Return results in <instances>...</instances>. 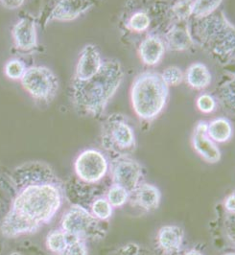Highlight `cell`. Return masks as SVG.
Returning a JSON list of instances; mask_svg holds the SVG:
<instances>
[{
    "label": "cell",
    "instance_id": "1",
    "mask_svg": "<svg viewBox=\"0 0 235 255\" xmlns=\"http://www.w3.org/2000/svg\"><path fill=\"white\" fill-rule=\"evenodd\" d=\"M16 172L19 192L1 228L10 237L32 232L49 222L63 202L60 181L49 167L27 163Z\"/></svg>",
    "mask_w": 235,
    "mask_h": 255
},
{
    "label": "cell",
    "instance_id": "2",
    "mask_svg": "<svg viewBox=\"0 0 235 255\" xmlns=\"http://www.w3.org/2000/svg\"><path fill=\"white\" fill-rule=\"evenodd\" d=\"M123 79L124 69L121 63L118 60H108L88 82L70 88L72 104L79 115L93 118L103 115Z\"/></svg>",
    "mask_w": 235,
    "mask_h": 255
},
{
    "label": "cell",
    "instance_id": "3",
    "mask_svg": "<svg viewBox=\"0 0 235 255\" xmlns=\"http://www.w3.org/2000/svg\"><path fill=\"white\" fill-rule=\"evenodd\" d=\"M190 33L197 43L217 63L228 64L235 59V27L224 13H213L189 22Z\"/></svg>",
    "mask_w": 235,
    "mask_h": 255
},
{
    "label": "cell",
    "instance_id": "4",
    "mask_svg": "<svg viewBox=\"0 0 235 255\" xmlns=\"http://www.w3.org/2000/svg\"><path fill=\"white\" fill-rule=\"evenodd\" d=\"M169 7L161 2H127L119 22L122 38L138 45L147 36L162 31L169 18Z\"/></svg>",
    "mask_w": 235,
    "mask_h": 255
},
{
    "label": "cell",
    "instance_id": "5",
    "mask_svg": "<svg viewBox=\"0 0 235 255\" xmlns=\"http://www.w3.org/2000/svg\"><path fill=\"white\" fill-rule=\"evenodd\" d=\"M169 97V87L157 71L147 70L139 73L131 84V108L137 118L152 122L164 110Z\"/></svg>",
    "mask_w": 235,
    "mask_h": 255
},
{
    "label": "cell",
    "instance_id": "6",
    "mask_svg": "<svg viewBox=\"0 0 235 255\" xmlns=\"http://www.w3.org/2000/svg\"><path fill=\"white\" fill-rule=\"evenodd\" d=\"M101 143L114 157L130 155L135 149V134L128 118L121 114L109 115L102 124Z\"/></svg>",
    "mask_w": 235,
    "mask_h": 255
},
{
    "label": "cell",
    "instance_id": "7",
    "mask_svg": "<svg viewBox=\"0 0 235 255\" xmlns=\"http://www.w3.org/2000/svg\"><path fill=\"white\" fill-rule=\"evenodd\" d=\"M20 81L23 89L38 102H51L59 90L58 78L45 66L26 68Z\"/></svg>",
    "mask_w": 235,
    "mask_h": 255
},
{
    "label": "cell",
    "instance_id": "8",
    "mask_svg": "<svg viewBox=\"0 0 235 255\" xmlns=\"http://www.w3.org/2000/svg\"><path fill=\"white\" fill-rule=\"evenodd\" d=\"M75 174L87 184L100 183L110 172V162L104 153L95 149H87L79 154L74 163Z\"/></svg>",
    "mask_w": 235,
    "mask_h": 255
},
{
    "label": "cell",
    "instance_id": "9",
    "mask_svg": "<svg viewBox=\"0 0 235 255\" xmlns=\"http://www.w3.org/2000/svg\"><path fill=\"white\" fill-rule=\"evenodd\" d=\"M110 172L113 185L122 187L129 195L141 184L143 178L142 167L130 155L113 157L110 163Z\"/></svg>",
    "mask_w": 235,
    "mask_h": 255
},
{
    "label": "cell",
    "instance_id": "10",
    "mask_svg": "<svg viewBox=\"0 0 235 255\" xmlns=\"http://www.w3.org/2000/svg\"><path fill=\"white\" fill-rule=\"evenodd\" d=\"M97 225L96 218L86 207L73 204L62 220V228L66 234L83 237L87 235L93 226Z\"/></svg>",
    "mask_w": 235,
    "mask_h": 255
},
{
    "label": "cell",
    "instance_id": "11",
    "mask_svg": "<svg viewBox=\"0 0 235 255\" xmlns=\"http://www.w3.org/2000/svg\"><path fill=\"white\" fill-rule=\"evenodd\" d=\"M189 22V20H168L162 31L166 49L170 51H186L195 44L191 37Z\"/></svg>",
    "mask_w": 235,
    "mask_h": 255
},
{
    "label": "cell",
    "instance_id": "12",
    "mask_svg": "<svg viewBox=\"0 0 235 255\" xmlns=\"http://www.w3.org/2000/svg\"><path fill=\"white\" fill-rule=\"evenodd\" d=\"M103 62L97 46L93 44L86 45L80 54L71 88L78 87L92 79L98 72Z\"/></svg>",
    "mask_w": 235,
    "mask_h": 255
},
{
    "label": "cell",
    "instance_id": "13",
    "mask_svg": "<svg viewBox=\"0 0 235 255\" xmlns=\"http://www.w3.org/2000/svg\"><path fill=\"white\" fill-rule=\"evenodd\" d=\"M208 122H198L192 132L191 142L196 152L209 163H217L221 159V152L214 141L211 140L207 131Z\"/></svg>",
    "mask_w": 235,
    "mask_h": 255
},
{
    "label": "cell",
    "instance_id": "14",
    "mask_svg": "<svg viewBox=\"0 0 235 255\" xmlns=\"http://www.w3.org/2000/svg\"><path fill=\"white\" fill-rule=\"evenodd\" d=\"M162 31L147 36L137 45V55L141 63L147 66H156L159 64L167 50Z\"/></svg>",
    "mask_w": 235,
    "mask_h": 255
},
{
    "label": "cell",
    "instance_id": "15",
    "mask_svg": "<svg viewBox=\"0 0 235 255\" xmlns=\"http://www.w3.org/2000/svg\"><path fill=\"white\" fill-rule=\"evenodd\" d=\"M13 42L20 51L35 49L38 44V36L35 19L32 17L21 18L13 29Z\"/></svg>",
    "mask_w": 235,
    "mask_h": 255
},
{
    "label": "cell",
    "instance_id": "16",
    "mask_svg": "<svg viewBox=\"0 0 235 255\" xmlns=\"http://www.w3.org/2000/svg\"><path fill=\"white\" fill-rule=\"evenodd\" d=\"M94 3L92 1L65 0L58 2L53 8L48 20L70 21L78 18L83 13L89 12Z\"/></svg>",
    "mask_w": 235,
    "mask_h": 255
},
{
    "label": "cell",
    "instance_id": "17",
    "mask_svg": "<svg viewBox=\"0 0 235 255\" xmlns=\"http://www.w3.org/2000/svg\"><path fill=\"white\" fill-rule=\"evenodd\" d=\"M183 237V230L179 227H163L157 234V247L165 255H176L181 249Z\"/></svg>",
    "mask_w": 235,
    "mask_h": 255
},
{
    "label": "cell",
    "instance_id": "18",
    "mask_svg": "<svg viewBox=\"0 0 235 255\" xmlns=\"http://www.w3.org/2000/svg\"><path fill=\"white\" fill-rule=\"evenodd\" d=\"M130 196L131 203L146 211L157 209L160 202V192L149 183H141Z\"/></svg>",
    "mask_w": 235,
    "mask_h": 255
},
{
    "label": "cell",
    "instance_id": "19",
    "mask_svg": "<svg viewBox=\"0 0 235 255\" xmlns=\"http://www.w3.org/2000/svg\"><path fill=\"white\" fill-rule=\"evenodd\" d=\"M184 80L188 87L196 90L209 88L212 81V75L208 66L202 63L190 64L184 74Z\"/></svg>",
    "mask_w": 235,
    "mask_h": 255
},
{
    "label": "cell",
    "instance_id": "20",
    "mask_svg": "<svg viewBox=\"0 0 235 255\" xmlns=\"http://www.w3.org/2000/svg\"><path fill=\"white\" fill-rule=\"evenodd\" d=\"M207 131L211 140L225 143L233 137L234 128L228 118L217 117L208 122Z\"/></svg>",
    "mask_w": 235,
    "mask_h": 255
},
{
    "label": "cell",
    "instance_id": "21",
    "mask_svg": "<svg viewBox=\"0 0 235 255\" xmlns=\"http://www.w3.org/2000/svg\"><path fill=\"white\" fill-rule=\"evenodd\" d=\"M218 99L223 107L231 114L235 113V80L232 78L219 87Z\"/></svg>",
    "mask_w": 235,
    "mask_h": 255
},
{
    "label": "cell",
    "instance_id": "22",
    "mask_svg": "<svg viewBox=\"0 0 235 255\" xmlns=\"http://www.w3.org/2000/svg\"><path fill=\"white\" fill-rule=\"evenodd\" d=\"M194 1H177L170 5L168 17L175 20H189L192 16Z\"/></svg>",
    "mask_w": 235,
    "mask_h": 255
},
{
    "label": "cell",
    "instance_id": "23",
    "mask_svg": "<svg viewBox=\"0 0 235 255\" xmlns=\"http://www.w3.org/2000/svg\"><path fill=\"white\" fill-rule=\"evenodd\" d=\"M221 4L222 1H194L191 18L201 19L209 16L210 14L215 13Z\"/></svg>",
    "mask_w": 235,
    "mask_h": 255
},
{
    "label": "cell",
    "instance_id": "24",
    "mask_svg": "<svg viewBox=\"0 0 235 255\" xmlns=\"http://www.w3.org/2000/svg\"><path fill=\"white\" fill-rule=\"evenodd\" d=\"M67 244H68V236L64 231L56 230V231L50 232V234L47 236V239H46L47 248L53 253H57V254L63 253Z\"/></svg>",
    "mask_w": 235,
    "mask_h": 255
},
{
    "label": "cell",
    "instance_id": "25",
    "mask_svg": "<svg viewBox=\"0 0 235 255\" xmlns=\"http://www.w3.org/2000/svg\"><path fill=\"white\" fill-rule=\"evenodd\" d=\"M92 215L100 220H108L113 214V206L108 202L106 197H99L94 200L91 205Z\"/></svg>",
    "mask_w": 235,
    "mask_h": 255
},
{
    "label": "cell",
    "instance_id": "26",
    "mask_svg": "<svg viewBox=\"0 0 235 255\" xmlns=\"http://www.w3.org/2000/svg\"><path fill=\"white\" fill-rule=\"evenodd\" d=\"M129 197V193L118 185H112L106 193V198L113 207H119L126 204Z\"/></svg>",
    "mask_w": 235,
    "mask_h": 255
},
{
    "label": "cell",
    "instance_id": "27",
    "mask_svg": "<svg viewBox=\"0 0 235 255\" xmlns=\"http://www.w3.org/2000/svg\"><path fill=\"white\" fill-rule=\"evenodd\" d=\"M161 74V77L165 84L168 87H177L180 86L184 80V74L183 70L178 66H168L165 68Z\"/></svg>",
    "mask_w": 235,
    "mask_h": 255
},
{
    "label": "cell",
    "instance_id": "28",
    "mask_svg": "<svg viewBox=\"0 0 235 255\" xmlns=\"http://www.w3.org/2000/svg\"><path fill=\"white\" fill-rule=\"evenodd\" d=\"M68 244L66 246L65 251L61 253V255H88V250L85 245V243L82 242V240L75 237L68 235Z\"/></svg>",
    "mask_w": 235,
    "mask_h": 255
},
{
    "label": "cell",
    "instance_id": "29",
    "mask_svg": "<svg viewBox=\"0 0 235 255\" xmlns=\"http://www.w3.org/2000/svg\"><path fill=\"white\" fill-rule=\"evenodd\" d=\"M197 109L203 114H211L215 111L217 103L215 98L209 93H203L199 95L196 101Z\"/></svg>",
    "mask_w": 235,
    "mask_h": 255
},
{
    "label": "cell",
    "instance_id": "30",
    "mask_svg": "<svg viewBox=\"0 0 235 255\" xmlns=\"http://www.w3.org/2000/svg\"><path fill=\"white\" fill-rule=\"evenodd\" d=\"M26 71L25 64L19 60H12L5 66V73L12 80H20Z\"/></svg>",
    "mask_w": 235,
    "mask_h": 255
},
{
    "label": "cell",
    "instance_id": "31",
    "mask_svg": "<svg viewBox=\"0 0 235 255\" xmlns=\"http://www.w3.org/2000/svg\"><path fill=\"white\" fill-rule=\"evenodd\" d=\"M225 207H226V209H227L230 213H232V214H234V213H235V194H234V193H233V194H231V195L226 199V202H225Z\"/></svg>",
    "mask_w": 235,
    "mask_h": 255
},
{
    "label": "cell",
    "instance_id": "32",
    "mask_svg": "<svg viewBox=\"0 0 235 255\" xmlns=\"http://www.w3.org/2000/svg\"><path fill=\"white\" fill-rule=\"evenodd\" d=\"M2 4L9 9H14L21 6L23 4V1H2Z\"/></svg>",
    "mask_w": 235,
    "mask_h": 255
},
{
    "label": "cell",
    "instance_id": "33",
    "mask_svg": "<svg viewBox=\"0 0 235 255\" xmlns=\"http://www.w3.org/2000/svg\"><path fill=\"white\" fill-rule=\"evenodd\" d=\"M185 255H202L199 252H197V251H191V252H189V253H187Z\"/></svg>",
    "mask_w": 235,
    "mask_h": 255
},
{
    "label": "cell",
    "instance_id": "34",
    "mask_svg": "<svg viewBox=\"0 0 235 255\" xmlns=\"http://www.w3.org/2000/svg\"><path fill=\"white\" fill-rule=\"evenodd\" d=\"M21 255L20 254H18V253H13V254H12V255Z\"/></svg>",
    "mask_w": 235,
    "mask_h": 255
}]
</instances>
